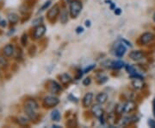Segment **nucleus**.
Wrapping results in <instances>:
<instances>
[{
    "label": "nucleus",
    "instance_id": "nucleus-9",
    "mask_svg": "<svg viewBox=\"0 0 155 128\" xmlns=\"http://www.w3.org/2000/svg\"><path fill=\"white\" fill-rule=\"evenodd\" d=\"M59 13H60V8H59V6L56 4V5H54V7H52L49 11H48V12H47V17L51 20V19H54V18H55L56 16L59 15Z\"/></svg>",
    "mask_w": 155,
    "mask_h": 128
},
{
    "label": "nucleus",
    "instance_id": "nucleus-2",
    "mask_svg": "<svg viewBox=\"0 0 155 128\" xmlns=\"http://www.w3.org/2000/svg\"><path fill=\"white\" fill-rule=\"evenodd\" d=\"M83 4L80 0H72L70 3V15L73 18L77 17L81 12Z\"/></svg>",
    "mask_w": 155,
    "mask_h": 128
},
{
    "label": "nucleus",
    "instance_id": "nucleus-17",
    "mask_svg": "<svg viewBox=\"0 0 155 128\" xmlns=\"http://www.w3.org/2000/svg\"><path fill=\"white\" fill-rule=\"evenodd\" d=\"M8 19L11 23H16L19 20V16L16 13H10L8 15Z\"/></svg>",
    "mask_w": 155,
    "mask_h": 128
},
{
    "label": "nucleus",
    "instance_id": "nucleus-29",
    "mask_svg": "<svg viewBox=\"0 0 155 128\" xmlns=\"http://www.w3.org/2000/svg\"><path fill=\"white\" fill-rule=\"evenodd\" d=\"M121 12H122V10H121V9H119V8L116 9V11H115V14H116V15H117V16H119V15L121 14Z\"/></svg>",
    "mask_w": 155,
    "mask_h": 128
},
{
    "label": "nucleus",
    "instance_id": "nucleus-20",
    "mask_svg": "<svg viewBox=\"0 0 155 128\" xmlns=\"http://www.w3.org/2000/svg\"><path fill=\"white\" fill-rule=\"evenodd\" d=\"M51 118L54 121H59L61 119V113L58 110H54L51 113Z\"/></svg>",
    "mask_w": 155,
    "mask_h": 128
},
{
    "label": "nucleus",
    "instance_id": "nucleus-34",
    "mask_svg": "<svg viewBox=\"0 0 155 128\" xmlns=\"http://www.w3.org/2000/svg\"><path fill=\"white\" fill-rule=\"evenodd\" d=\"M154 20L155 21V13H154Z\"/></svg>",
    "mask_w": 155,
    "mask_h": 128
},
{
    "label": "nucleus",
    "instance_id": "nucleus-31",
    "mask_svg": "<svg viewBox=\"0 0 155 128\" xmlns=\"http://www.w3.org/2000/svg\"><path fill=\"white\" fill-rule=\"evenodd\" d=\"M153 112H154V115L155 117V98L154 99V101H153Z\"/></svg>",
    "mask_w": 155,
    "mask_h": 128
},
{
    "label": "nucleus",
    "instance_id": "nucleus-25",
    "mask_svg": "<svg viewBox=\"0 0 155 128\" xmlns=\"http://www.w3.org/2000/svg\"><path fill=\"white\" fill-rule=\"evenodd\" d=\"M91 82H92V79H91L90 77H87V78H85V80H83V85H85V86H88V85L91 84Z\"/></svg>",
    "mask_w": 155,
    "mask_h": 128
},
{
    "label": "nucleus",
    "instance_id": "nucleus-33",
    "mask_svg": "<svg viewBox=\"0 0 155 128\" xmlns=\"http://www.w3.org/2000/svg\"><path fill=\"white\" fill-rule=\"evenodd\" d=\"M85 25H86V26H90V25H91V24H90V21H86V22H85Z\"/></svg>",
    "mask_w": 155,
    "mask_h": 128
},
{
    "label": "nucleus",
    "instance_id": "nucleus-22",
    "mask_svg": "<svg viewBox=\"0 0 155 128\" xmlns=\"http://www.w3.org/2000/svg\"><path fill=\"white\" fill-rule=\"evenodd\" d=\"M126 70H127V72H128L129 75L136 74V71H135V68L132 67V66H130V65H127V66H126Z\"/></svg>",
    "mask_w": 155,
    "mask_h": 128
},
{
    "label": "nucleus",
    "instance_id": "nucleus-23",
    "mask_svg": "<svg viewBox=\"0 0 155 128\" xmlns=\"http://www.w3.org/2000/svg\"><path fill=\"white\" fill-rule=\"evenodd\" d=\"M51 4V1H47V2H46L44 4H43V6L41 8V11H45L46 9H47L48 7H49V5Z\"/></svg>",
    "mask_w": 155,
    "mask_h": 128
},
{
    "label": "nucleus",
    "instance_id": "nucleus-8",
    "mask_svg": "<svg viewBox=\"0 0 155 128\" xmlns=\"http://www.w3.org/2000/svg\"><path fill=\"white\" fill-rule=\"evenodd\" d=\"M136 108V104L133 100H128L127 101L123 106V112H131Z\"/></svg>",
    "mask_w": 155,
    "mask_h": 128
},
{
    "label": "nucleus",
    "instance_id": "nucleus-1",
    "mask_svg": "<svg viewBox=\"0 0 155 128\" xmlns=\"http://www.w3.org/2000/svg\"><path fill=\"white\" fill-rule=\"evenodd\" d=\"M37 109H38V104L35 100L30 99L25 102L24 111L26 112L27 116L32 120H35L37 118V113H36Z\"/></svg>",
    "mask_w": 155,
    "mask_h": 128
},
{
    "label": "nucleus",
    "instance_id": "nucleus-27",
    "mask_svg": "<svg viewBox=\"0 0 155 128\" xmlns=\"http://www.w3.org/2000/svg\"><path fill=\"white\" fill-rule=\"evenodd\" d=\"M148 125L150 126V127L155 128V120H154V119H149Z\"/></svg>",
    "mask_w": 155,
    "mask_h": 128
},
{
    "label": "nucleus",
    "instance_id": "nucleus-11",
    "mask_svg": "<svg viewBox=\"0 0 155 128\" xmlns=\"http://www.w3.org/2000/svg\"><path fill=\"white\" fill-rule=\"evenodd\" d=\"M143 53L140 50H136V51H132L129 54V57L133 60V61H140V59L143 58Z\"/></svg>",
    "mask_w": 155,
    "mask_h": 128
},
{
    "label": "nucleus",
    "instance_id": "nucleus-15",
    "mask_svg": "<svg viewBox=\"0 0 155 128\" xmlns=\"http://www.w3.org/2000/svg\"><path fill=\"white\" fill-rule=\"evenodd\" d=\"M126 47L124 46L123 44H119L118 46H117V48L116 49V56H118V57H122V56H123L124 54L126 53Z\"/></svg>",
    "mask_w": 155,
    "mask_h": 128
},
{
    "label": "nucleus",
    "instance_id": "nucleus-28",
    "mask_svg": "<svg viewBox=\"0 0 155 128\" xmlns=\"http://www.w3.org/2000/svg\"><path fill=\"white\" fill-rule=\"evenodd\" d=\"M42 21V18H38V19H36V20H35V21H33V24L34 25H36V24H39Z\"/></svg>",
    "mask_w": 155,
    "mask_h": 128
},
{
    "label": "nucleus",
    "instance_id": "nucleus-3",
    "mask_svg": "<svg viewBox=\"0 0 155 128\" xmlns=\"http://www.w3.org/2000/svg\"><path fill=\"white\" fill-rule=\"evenodd\" d=\"M60 103V100L55 96H46L43 100V104L46 107H54Z\"/></svg>",
    "mask_w": 155,
    "mask_h": 128
},
{
    "label": "nucleus",
    "instance_id": "nucleus-16",
    "mask_svg": "<svg viewBox=\"0 0 155 128\" xmlns=\"http://www.w3.org/2000/svg\"><path fill=\"white\" fill-rule=\"evenodd\" d=\"M110 67L112 68L115 69H120L123 67H124V63L123 61H115V62H111V65Z\"/></svg>",
    "mask_w": 155,
    "mask_h": 128
},
{
    "label": "nucleus",
    "instance_id": "nucleus-4",
    "mask_svg": "<svg viewBox=\"0 0 155 128\" xmlns=\"http://www.w3.org/2000/svg\"><path fill=\"white\" fill-rule=\"evenodd\" d=\"M47 89L52 94H59L61 91V87L58 82L55 80H50L47 84Z\"/></svg>",
    "mask_w": 155,
    "mask_h": 128
},
{
    "label": "nucleus",
    "instance_id": "nucleus-21",
    "mask_svg": "<svg viewBox=\"0 0 155 128\" xmlns=\"http://www.w3.org/2000/svg\"><path fill=\"white\" fill-rule=\"evenodd\" d=\"M17 119H18L19 125H21V126H26V125H28V123H29L28 119H26L25 117H19Z\"/></svg>",
    "mask_w": 155,
    "mask_h": 128
},
{
    "label": "nucleus",
    "instance_id": "nucleus-26",
    "mask_svg": "<svg viewBox=\"0 0 155 128\" xmlns=\"http://www.w3.org/2000/svg\"><path fill=\"white\" fill-rule=\"evenodd\" d=\"M21 42L23 43V45H26L27 43V35H23L21 38Z\"/></svg>",
    "mask_w": 155,
    "mask_h": 128
},
{
    "label": "nucleus",
    "instance_id": "nucleus-7",
    "mask_svg": "<svg viewBox=\"0 0 155 128\" xmlns=\"http://www.w3.org/2000/svg\"><path fill=\"white\" fill-rule=\"evenodd\" d=\"M46 33V27L44 25H38L34 31V37L38 39L43 36V35Z\"/></svg>",
    "mask_w": 155,
    "mask_h": 128
},
{
    "label": "nucleus",
    "instance_id": "nucleus-12",
    "mask_svg": "<svg viewBox=\"0 0 155 128\" xmlns=\"http://www.w3.org/2000/svg\"><path fill=\"white\" fill-rule=\"evenodd\" d=\"M3 53L5 56L10 57L14 54V46L12 44H7L3 48Z\"/></svg>",
    "mask_w": 155,
    "mask_h": 128
},
{
    "label": "nucleus",
    "instance_id": "nucleus-32",
    "mask_svg": "<svg viewBox=\"0 0 155 128\" xmlns=\"http://www.w3.org/2000/svg\"><path fill=\"white\" fill-rule=\"evenodd\" d=\"M1 23H2V24H1V26H3V27L6 26V22H5V21H2V22H1Z\"/></svg>",
    "mask_w": 155,
    "mask_h": 128
},
{
    "label": "nucleus",
    "instance_id": "nucleus-14",
    "mask_svg": "<svg viewBox=\"0 0 155 128\" xmlns=\"http://www.w3.org/2000/svg\"><path fill=\"white\" fill-rule=\"evenodd\" d=\"M61 81L62 84H64V85H68L69 83H71L72 82V80H73V78L68 75V74H66V73H65V74H62L61 75Z\"/></svg>",
    "mask_w": 155,
    "mask_h": 128
},
{
    "label": "nucleus",
    "instance_id": "nucleus-18",
    "mask_svg": "<svg viewBox=\"0 0 155 128\" xmlns=\"http://www.w3.org/2000/svg\"><path fill=\"white\" fill-rule=\"evenodd\" d=\"M132 85L134 86L135 88L136 89H140L143 87V81L141 79H135V80H133Z\"/></svg>",
    "mask_w": 155,
    "mask_h": 128
},
{
    "label": "nucleus",
    "instance_id": "nucleus-24",
    "mask_svg": "<svg viewBox=\"0 0 155 128\" xmlns=\"http://www.w3.org/2000/svg\"><path fill=\"white\" fill-rule=\"evenodd\" d=\"M94 68H96V65H95V64H92V65H90L89 67H87V68L85 69L84 73H88V72H90L91 70H92Z\"/></svg>",
    "mask_w": 155,
    "mask_h": 128
},
{
    "label": "nucleus",
    "instance_id": "nucleus-6",
    "mask_svg": "<svg viewBox=\"0 0 155 128\" xmlns=\"http://www.w3.org/2000/svg\"><path fill=\"white\" fill-rule=\"evenodd\" d=\"M92 112L93 113V115L96 117V118H101L103 115H104V109L103 107L98 105V104H96V105H93L92 107Z\"/></svg>",
    "mask_w": 155,
    "mask_h": 128
},
{
    "label": "nucleus",
    "instance_id": "nucleus-30",
    "mask_svg": "<svg viewBox=\"0 0 155 128\" xmlns=\"http://www.w3.org/2000/svg\"><path fill=\"white\" fill-rule=\"evenodd\" d=\"M83 31H84V29H83L82 27H78L77 29H76V32H77L78 34H79V33H82Z\"/></svg>",
    "mask_w": 155,
    "mask_h": 128
},
{
    "label": "nucleus",
    "instance_id": "nucleus-13",
    "mask_svg": "<svg viewBox=\"0 0 155 128\" xmlns=\"http://www.w3.org/2000/svg\"><path fill=\"white\" fill-rule=\"evenodd\" d=\"M108 100V95L105 93H100L96 97V100L98 104H104Z\"/></svg>",
    "mask_w": 155,
    "mask_h": 128
},
{
    "label": "nucleus",
    "instance_id": "nucleus-5",
    "mask_svg": "<svg viewBox=\"0 0 155 128\" xmlns=\"http://www.w3.org/2000/svg\"><path fill=\"white\" fill-rule=\"evenodd\" d=\"M155 36L151 32H146L140 36V43L142 44H147L154 39Z\"/></svg>",
    "mask_w": 155,
    "mask_h": 128
},
{
    "label": "nucleus",
    "instance_id": "nucleus-10",
    "mask_svg": "<svg viewBox=\"0 0 155 128\" xmlns=\"http://www.w3.org/2000/svg\"><path fill=\"white\" fill-rule=\"evenodd\" d=\"M93 94L92 93H87L83 98V106L85 107H88L92 104Z\"/></svg>",
    "mask_w": 155,
    "mask_h": 128
},
{
    "label": "nucleus",
    "instance_id": "nucleus-19",
    "mask_svg": "<svg viewBox=\"0 0 155 128\" xmlns=\"http://www.w3.org/2000/svg\"><path fill=\"white\" fill-rule=\"evenodd\" d=\"M68 21V13L66 10H62L61 12V22L62 23H66Z\"/></svg>",
    "mask_w": 155,
    "mask_h": 128
}]
</instances>
